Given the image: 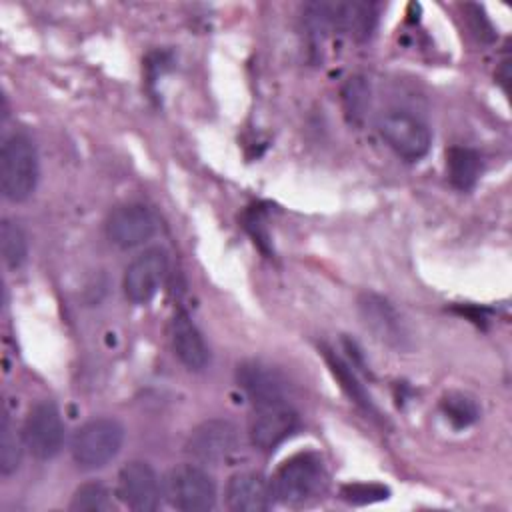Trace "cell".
Segmentation results:
<instances>
[{
    "mask_svg": "<svg viewBox=\"0 0 512 512\" xmlns=\"http://www.w3.org/2000/svg\"><path fill=\"white\" fill-rule=\"evenodd\" d=\"M358 310L364 326L384 344L404 348L408 340L406 326L396 308L374 292H364L358 300Z\"/></svg>",
    "mask_w": 512,
    "mask_h": 512,
    "instance_id": "obj_13",
    "label": "cell"
},
{
    "mask_svg": "<svg viewBox=\"0 0 512 512\" xmlns=\"http://www.w3.org/2000/svg\"><path fill=\"white\" fill-rule=\"evenodd\" d=\"M442 414L454 428H466L478 420V406L472 398L460 394V392H450L448 396L442 398L440 402Z\"/></svg>",
    "mask_w": 512,
    "mask_h": 512,
    "instance_id": "obj_23",
    "label": "cell"
},
{
    "mask_svg": "<svg viewBox=\"0 0 512 512\" xmlns=\"http://www.w3.org/2000/svg\"><path fill=\"white\" fill-rule=\"evenodd\" d=\"M112 508L110 490L102 482H86L76 488L70 510L74 512H106Z\"/></svg>",
    "mask_w": 512,
    "mask_h": 512,
    "instance_id": "obj_22",
    "label": "cell"
},
{
    "mask_svg": "<svg viewBox=\"0 0 512 512\" xmlns=\"http://www.w3.org/2000/svg\"><path fill=\"white\" fill-rule=\"evenodd\" d=\"M376 126L384 142L406 160H420L430 150L432 134L428 124L408 110L390 108L380 114Z\"/></svg>",
    "mask_w": 512,
    "mask_h": 512,
    "instance_id": "obj_4",
    "label": "cell"
},
{
    "mask_svg": "<svg viewBox=\"0 0 512 512\" xmlns=\"http://www.w3.org/2000/svg\"><path fill=\"white\" fill-rule=\"evenodd\" d=\"M332 26L352 34L354 38H368L376 24V6L372 2L330 4Z\"/></svg>",
    "mask_w": 512,
    "mask_h": 512,
    "instance_id": "obj_16",
    "label": "cell"
},
{
    "mask_svg": "<svg viewBox=\"0 0 512 512\" xmlns=\"http://www.w3.org/2000/svg\"><path fill=\"white\" fill-rule=\"evenodd\" d=\"M156 216L138 202L116 206L106 218V236L120 248H134L156 234Z\"/></svg>",
    "mask_w": 512,
    "mask_h": 512,
    "instance_id": "obj_10",
    "label": "cell"
},
{
    "mask_svg": "<svg viewBox=\"0 0 512 512\" xmlns=\"http://www.w3.org/2000/svg\"><path fill=\"white\" fill-rule=\"evenodd\" d=\"M186 454L200 464H220L238 448V428L226 418H210L198 424L188 440Z\"/></svg>",
    "mask_w": 512,
    "mask_h": 512,
    "instance_id": "obj_6",
    "label": "cell"
},
{
    "mask_svg": "<svg viewBox=\"0 0 512 512\" xmlns=\"http://www.w3.org/2000/svg\"><path fill=\"white\" fill-rule=\"evenodd\" d=\"M300 424L298 412L288 402H274L256 406V412L250 420V442L262 450L270 452L290 438Z\"/></svg>",
    "mask_w": 512,
    "mask_h": 512,
    "instance_id": "obj_9",
    "label": "cell"
},
{
    "mask_svg": "<svg viewBox=\"0 0 512 512\" xmlns=\"http://www.w3.org/2000/svg\"><path fill=\"white\" fill-rule=\"evenodd\" d=\"M118 496L120 500L138 512H152L160 506V480L148 462L132 460L118 472Z\"/></svg>",
    "mask_w": 512,
    "mask_h": 512,
    "instance_id": "obj_11",
    "label": "cell"
},
{
    "mask_svg": "<svg viewBox=\"0 0 512 512\" xmlns=\"http://www.w3.org/2000/svg\"><path fill=\"white\" fill-rule=\"evenodd\" d=\"M164 492L170 506L182 512H206L216 504L214 478L198 464L172 468Z\"/></svg>",
    "mask_w": 512,
    "mask_h": 512,
    "instance_id": "obj_5",
    "label": "cell"
},
{
    "mask_svg": "<svg viewBox=\"0 0 512 512\" xmlns=\"http://www.w3.org/2000/svg\"><path fill=\"white\" fill-rule=\"evenodd\" d=\"M324 464L316 452H300L280 464L272 476V494L282 504H302L324 484Z\"/></svg>",
    "mask_w": 512,
    "mask_h": 512,
    "instance_id": "obj_3",
    "label": "cell"
},
{
    "mask_svg": "<svg viewBox=\"0 0 512 512\" xmlns=\"http://www.w3.org/2000/svg\"><path fill=\"white\" fill-rule=\"evenodd\" d=\"M448 180L458 190H470L482 172V158L476 150L466 146H452L446 150Z\"/></svg>",
    "mask_w": 512,
    "mask_h": 512,
    "instance_id": "obj_17",
    "label": "cell"
},
{
    "mask_svg": "<svg viewBox=\"0 0 512 512\" xmlns=\"http://www.w3.org/2000/svg\"><path fill=\"white\" fill-rule=\"evenodd\" d=\"M272 500V486L260 472H236L226 484V506L234 512H266Z\"/></svg>",
    "mask_w": 512,
    "mask_h": 512,
    "instance_id": "obj_14",
    "label": "cell"
},
{
    "mask_svg": "<svg viewBox=\"0 0 512 512\" xmlns=\"http://www.w3.org/2000/svg\"><path fill=\"white\" fill-rule=\"evenodd\" d=\"M0 250L8 268H20L28 256V240L20 224L4 218L0 224Z\"/></svg>",
    "mask_w": 512,
    "mask_h": 512,
    "instance_id": "obj_19",
    "label": "cell"
},
{
    "mask_svg": "<svg viewBox=\"0 0 512 512\" xmlns=\"http://www.w3.org/2000/svg\"><path fill=\"white\" fill-rule=\"evenodd\" d=\"M342 104L350 122L360 124L370 106V86L364 76H350L342 86Z\"/></svg>",
    "mask_w": 512,
    "mask_h": 512,
    "instance_id": "obj_21",
    "label": "cell"
},
{
    "mask_svg": "<svg viewBox=\"0 0 512 512\" xmlns=\"http://www.w3.org/2000/svg\"><path fill=\"white\" fill-rule=\"evenodd\" d=\"M168 272V254L162 248H148L138 254L122 278L124 294L134 304H146L154 298Z\"/></svg>",
    "mask_w": 512,
    "mask_h": 512,
    "instance_id": "obj_8",
    "label": "cell"
},
{
    "mask_svg": "<svg viewBox=\"0 0 512 512\" xmlns=\"http://www.w3.org/2000/svg\"><path fill=\"white\" fill-rule=\"evenodd\" d=\"M466 10H468V20L474 22L472 30H474L482 40H492V38H494V32H492V26H490V22H488L484 10H482L480 6H476V4H468Z\"/></svg>",
    "mask_w": 512,
    "mask_h": 512,
    "instance_id": "obj_25",
    "label": "cell"
},
{
    "mask_svg": "<svg viewBox=\"0 0 512 512\" xmlns=\"http://www.w3.org/2000/svg\"><path fill=\"white\" fill-rule=\"evenodd\" d=\"M24 444L40 460H50L64 446V422L54 402L34 404L24 422Z\"/></svg>",
    "mask_w": 512,
    "mask_h": 512,
    "instance_id": "obj_7",
    "label": "cell"
},
{
    "mask_svg": "<svg viewBox=\"0 0 512 512\" xmlns=\"http://www.w3.org/2000/svg\"><path fill=\"white\" fill-rule=\"evenodd\" d=\"M38 184V152L30 136L10 134L0 150V188L10 202L26 200Z\"/></svg>",
    "mask_w": 512,
    "mask_h": 512,
    "instance_id": "obj_1",
    "label": "cell"
},
{
    "mask_svg": "<svg viewBox=\"0 0 512 512\" xmlns=\"http://www.w3.org/2000/svg\"><path fill=\"white\" fill-rule=\"evenodd\" d=\"M124 442V428L114 418L84 422L72 436V460L82 470H98L116 458Z\"/></svg>",
    "mask_w": 512,
    "mask_h": 512,
    "instance_id": "obj_2",
    "label": "cell"
},
{
    "mask_svg": "<svg viewBox=\"0 0 512 512\" xmlns=\"http://www.w3.org/2000/svg\"><path fill=\"white\" fill-rule=\"evenodd\" d=\"M236 380L254 406L288 402V382L272 366L260 360H246L236 368Z\"/></svg>",
    "mask_w": 512,
    "mask_h": 512,
    "instance_id": "obj_12",
    "label": "cell"
},
{
    "mask_svg": "<svg viewBox=\"0 0 512 512\" xmlns=\"http://www.w3.org/2000/svg\"><path fill=\"white\" fill-rule=\"evenodd\" d=\"M390 496V490L382 484H366V482H354V484H344L340 488V498L346 500L348 504H372V502H380L386 500Z\"/></svg>",
    "mask_w": 512,
    "mask_h": 512,
    "instance_id": "obj_24",
    "label": "cell"
},
{
    "mask_svg": "<svg viewBox=\"0 0 512 512\" xmlns=\"http://www.w3.org/2000/svg\"><path fill=\"white\" fill-rule=\"evenodd\" d=\"M22 446H26L24 436L18 434L10 416L4 414L0 422V472L4 476H10L18 470L22 460Z\"/></svg>",
    "mask_w": 512,
    "mask_h": 512,
    "instance_id": "obj_20",
    "label": "cell"
},
{
    "mask_svg": "<svg viewBox=\"0 0 512 512\" xmlns=\"http://www.w3.org/2000/svg\"><path fill=\"white\" fill-rule=\"evenodd\" d=\"M170 340L176 358L192 372H202L210 364L208 344L198 330V326L190 320L186 312H178L170 324Z\"/></svg>",
    "mask_w": 512,
    "mask_h": 512,
    "instance_id": "obj_15",
    "label": "cell"
},
{
    "mask_svg": "<svg viewBox=\"0 0 512 512\" xmlns=\"http://www.w3.org/2000/svg\"><path fill=\"white\" fill-rule=\"evenodd\" d=\"M324 358H326V362H328V366H330L334 378L340 382L342 390H344L362 410H366V412H376V408H374V404H372V400H370V394L364 390V386L360 384V380H358L356 372L350 368V364L344 362L336 352H332V350H328V348L324 350Z\"/></svg>",
    "mask_w": 512,
    "mask_h": 512,
    "instance_id": "obj_18",
    "label": "cell"
}]
</instances>
